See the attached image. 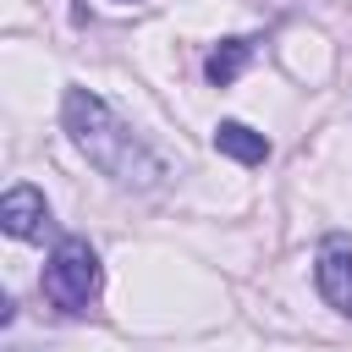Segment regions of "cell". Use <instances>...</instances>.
<instances>
[{"instance_id":"1","label":"cell","mask_w":352,"mask_h":352,"mask_svg":"<svg viewBox=\"0 0 352 352\" xmlns=\"http://www.w3.org/2000/svg\"><path fill=\"white\" fill-rule=\"evenodd\" d=\"M60 126H66V138L77 143V154H82L99 176H110L116 187L148 192V187L165 182V160H160L94 88H66V94H60Z\"/></svg>"},{"instance_id":"2","label":"cell","mask_w":352,"mask_h":352,"mask_svg":"<svg viewBox=\"0 0 352 352\" xmlns=\"http://www.w3.org/2000/svg\"><path fill=\"white\" fill-rule=\"evenodd\" d=\"M38 286H44V297H50V308H60V314H88V302H94L99 286H104V270H99L94 242H88V236H60L55 253L44 258Z\"/></svg>"},{"instance_id":"3","label":"cell","mask_w":352,"mask_h":352,"mask_svg":"<svg viewBox=\"0 0 352 352\" xmlns=\"http://www.w3.org/2000/svg\"><path fill=\"white\" fill-rule=\"evenodd\" d=\"M314 286H319V297L336 314L352 319V236L346 231H330L319 242V253H314Z\"/></svg>"},{"instance_id":"4","label":"cell","mask_w":352,"mask_h":352,"mask_svg":"<svg viewBox=\"0 0 352 352\" xmlns=\"http://www.w3.org/2000/svg\"><path fill=\"white\" fill-rule=\"evenodd\" d=\"M0 226H6V236H16V242L44 236V226H50V204H44V192L28 187V182L6 187V198H0Z\"/></svg>"},{"instance_id":"5","label":"cell","mask_w":352,"mask_h":352,"mask_svg":"<svg viewBox=\"0 0 352 352\" xmlns=\"http://www.w3.org/2000/svg\"><path fill=\"white\" fill-rule=\"evenodd\" d=\"M214 148H220L226 160H236V165H264V160H270V138L253 132L248 121H220V126H214Z\"/></svg>"},{"instance_id":"6","label":"cell","mask_w":352,"mask_h":352,"mask_svg":"<svg viewBox=\"0 0 352 352\" xmlns=\"http://www.w3.org/2000/svg\"><path fill=\"white\" fill-rule=\"evenodd\" d=\"M248 60H253V38H226L220 50H209V60H204V77H209L214 88H231V82L248 72Z\"/></svg>"}]
</instances>
